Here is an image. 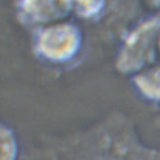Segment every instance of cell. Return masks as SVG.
<instances>
[{"instance_id":"6da1fadb","label":"cell","mask_w":160,"mask_h":160,"mask_svg":"<svg viewBox=\"0 0 160 160\" xmlns=\"http://www.w3.org/2000/svg\"><path fill=\"white\" fill-rule=\"evenodd\" d=\"M160 34V12L142 21L125 40L117 66L123 72H136L152 65Z\"/></svg>"},{"instance_id":"7a4b0ae2","label":"cell","mask_w":160,"mask_h":160,"mask_svg":"<svg viewBox=\"0 0 160 160\" xmlns=\"http://www.w3.org/2000/svg\"><path fill=\"white\" fill-rule=\"evenodd\" d=\"M82 33L75 25L56 24L39 33L36 49L45 60L65 63L73 58L81 49Z\"/></svg>"},{"instance_id":"3957f363","label":"cell","mask_w":160,"mask_h":160,"mask_svg":"<svg viewBox=\"0 0 160 160\" xmlns=\"http://www.w3.org/2000/svg\"><path fill=\"white\" fill-rule=\"evenodd\" d=\"M24 16L31 22H49L67 15L72 9V2H22Z\"/></svg>"},{"instance_id":"277c9868","label":"cell","mask_w":160,"mask_h":160,"mask_svg":"<svg viewBox=\"0 0 160 160\" xmlns=\"http://www.w3.org/2000/svg\"><path fill=\"white\" fill-rule=\"evenodd\" d=\"M133 83L143 99L160 106V63L152 65L135 74Z\"/></svg>"},{"instance_id":"5b68a950","label":"cell","mask_w":160,"mask_h":160,"mask_svg":"<svg viewBox=\"0 0 160 160\" xmlns=\"http://www.w3.org/2000/svg\"><path fill=\"white\" fill-rule=\"evenodd\" d=\"M105 6V3L100 1V2H76L75 7L77 9V13L83 17H92L97 13L100 12V11L103 10Z\"/></svg>"},{"instance_id":"8992f818","label":"cell","mask_w":160,"mask_h":160,"mask_svg":"<svg viewBox=\"0 0 160 160\" xmlns=\"http://www.w3.org/2000/svg\"><path fill=\"white\" fill-rule=\"evenodd\" d=\"M155 122H156V124H157V126L160 128V115L156 118V121H155Z\"/></svg>"},{"instance_id":"52a82bcc","label":"cell","mask_w":160,"mask_h":160,"mask_svg":"<svg viewBox=\"0 0 160 160\" xmlns=\"http://www.w3.org/2000/svg\"><path fill=\"white\" fill-rule=\"evenodd\" d=\"M158 48L160 50V34H159V40H158Z\"/></svg>"}]
</instances>
